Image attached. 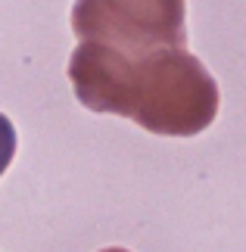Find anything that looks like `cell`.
I'll return each instance as SVG.
<instances>
[{"instance_id":"1","label":"cell","mask_w":246,"mask_h":252,"mask_svg":"<svg viewBox=\"0 0 246 252\" xmlns=\"http://www.w3.org/2000/svg\"><path fill=\"white\" fill-rule=\"evenodd\" d=\"M75 96L91 112L125 115L162 137H193L218 115V84L184 47L125 56L81 41L69 60Z\"/></svg>"},{"instance_id":"2","label":"cell","mask_w":246,"mask_h":252,"mask_svg":"<svg viewBox=\"0 0 246 252\" xmlns=\"http://www.w3.org/2000/svg\"><path fill=\"white\" fill-rule=\"evenodd\" d=\"M72 32L87 44L143 56L187 41L184 0H75Z\"/></svg>"},{"instance_id":"3","label":"cell","mask_w":246,"mask_h":252,"mask_svg":"<svg viewBox=\"0 0 246 252\" xmlns=\"http://www.w3.org/2000/svg\"><path fill=\"white\" fill-rule=\"evenodd\" d=\"M16 143H19V137H16L13 122L0 112V178H3V171L9 168V162L16 156Z\"/></svg>"},{"instance_id":"4","label":"cell","mask_w":246,"mask_h":252,"mask_svg":"<svg viewBox=\"0 0 246 252\" xmlns=\"http://www.w3.org/2000/svg\"><path fill=\"white\" fill-rule=\"evenodd\" d=\"M103 252H128V249H122V246H112V249H103Z\"/></svg>"}]
</instances>
